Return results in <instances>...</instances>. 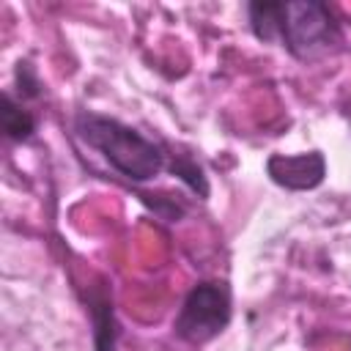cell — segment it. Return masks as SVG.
<instances>
[{"label": "cell", "instance_id": "cell-1", "mask_svg": "<svg viewBox=\"0 0 351 351\" xmlns=\"http://www.w3.org/2000/svg\"><path fill=\"white\" fill-rule=\"evenodd\" d=\"M247 14L261 41H280L299 60H313L340 41V25L324 3H250Z\"/></svg>", "mask_w": 351, "mask_h": 351}, {"label": "cell", "instance_id": "cell-2", "mask_svg": "<svg viewBox=\"0 0 351 351\" xmlns=\"http://www.w3.org/2000/svg\"><path fill=\"white\" fill-rule=\"evenodd\" d=\"M77 134L96 148L110 167H115L121 176L132 178V181H151L156 178L165 165H167V154L159 143H154L151 137L140 134L137 129L107 118V115H96V112H80L77 115Z\"/></svg>", "mask_w": 351, "mask_h": 351}, {"label": "cell", "instance_id": "cell-3", "mask_svg": "<svg viewBox=\"0 0 351 351\" xmlns=\"http://www.w3.org/2000/svg\"><path fill=\"white\" fill-rule=\"evenodd\" d=\"M228 321H230V288L225 282L206 280L186 293L173 321V329L186 343H206L217 337L228 326Z\"/></svg>", "mask_w": 351, "mask_h": 351}, {"label": "cell", "instance_id": "cell-4", "mask_svg": "<svg viewBox=\"0 0 351 351\" xmlns=\"http://www.w3.org/2000/svg\"><path fill=\"white\" fill-rule=\"evenodd\" d=\"M266 173L271 176L274 184H280L285 189H313L324 181L326 162L318 151L296 154V156L274 154L266 159Z\"/></svg>", "mask_w": 351, "mask_h": 351}, {"label": "cell", "instance_id": "cell-5", "mask_svg": "<svg viewBox=\"0 0 351 351\" xmlns=\"http://www.w3.org/2000/svg\"><path fill=\"white\" fill-rule=\"evenodd\" d=\"M3 129H5V134L11 140H27L33 134V129H36L33 115L27 110H22L8 93L3 99Z\"/></svg>", "mask_w": 351, "mask_h": 351}, {"label": "cell", "instance_id": "cell-6", "mask_svg": "<svg viewBox=\"0 0 351 351\" xmlns=\"http://www.w3.org/2000/svg\"><path fill=\"white\" fill-rule=\"evenodd\" d=\"M93 324H96V351H115V326L110 299L101 293L93 299Z\"/></svg>", "mask_w": 351, "mask_h": 351}, {"label": "cell", "instance_id": "cell-7", "mask_svg": "<svg viewBox=\"0 0 351 351\" xmlns=\"http://www.w3.org/2000/svg\"><path fill=\"white\" fill-rule=\"evenodd\" d=\"M170 170L181 178V181H186L200 197H206L208 195V186H206V178H203V170L192 162V159H186V156H178V159H173L170 162Z\"/></svg>", "mask_w": 351, "mask_h": 351}]
</instances>
